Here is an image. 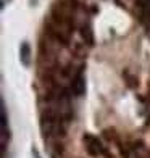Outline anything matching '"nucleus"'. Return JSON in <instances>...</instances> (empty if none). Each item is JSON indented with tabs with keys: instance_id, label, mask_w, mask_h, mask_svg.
I'll use <instances>...</instances> for the list:
<instances>
[{
	"instance_id": "f257e3e1",
	"label": "nucleus",
	"mask_w": 150,
	"mask_h": 158,
	"mask_svg": "<svg viewBox=\"0 0 150 158\" xmlns=\"http://www.w3.org/2000/svg\"><path fill=\"white\" fill-rule=\"evenodd\" d=\"M42 32L47 34L48 37L58 40L60 44H63L69 50V45L74 39L76 29L71 24L65 23V21H61L52 15H47L44 19V26H42Z\"/></svg>"
},
{
	"instance_id": "7ed1b4c3",
	"label": "nucleus",
	"mask_w": 150,
	"mask_h": 158,
	"mask_svg": "<svg viewBox=\"0 0 150 158\" xmlns=\"http://www.w3.org/2000/svg\"><path fill=\"white\" fill-rule=\"evenodd\" d=\"M76 34H77V37H79L89 48L94 45L95 35H94V27H92V23H90V24H85V26H82V27H79V29L76 31Z\"/></svg>"
},
{
	"instance_id": "423d86ee",
	"label": "nucleus",
	"mask_w": 150,
	"mask_h": 158,
	"mask_svg": "<svg viewBox=\"0 0 150 158\" xmlns=\"http://www.w3.org/2000/svg\"><path fill=\"white\" fill-rule=\"evenodd\" d=\"M21 61H23V64H26V66L31 63V47L27 42L21 44Z\"/></svg>"
},
{
	"instance_id": "f03ea898",
	"label": "nucleus",
	"mask_w": 150,
	"mask_h": 158,
	"mask_svg": "<svg viewBox=\"0 0 150 158\" xmlns=\"http://www.w3.org/2000/svg\"><path fill=\"white\" fill-rule=\"evenodd\" d=\"M82 143H84V150L85 153L92 158H110V152L105 147V143L100 140L98 137L92 134H85L82 137Z\"/></svg>"
},
{
	"instance_id": "39448f33",
	"label": "nucleus",
	"mask_w": 150,
	"mask_h": 158,
	"mask_svg": "<svg viewBox=\"0 0 150 158\" xmlns=\"http://www.w3.org/2000/svg\"><path fill=\"white\" fill-rule=\"evenodd\" d=\"M123 79H124V82H126V85L129 89H135L137 87V76H135L134 73H131V71H124L123 73Z\"/></svg>"
},
{
	"instance_id": "20e7f679",
	"label": "nucleus",
	"mask_w": 150,
	"mask_h": 158,
	"mask_svg": "<svg viewBox=\"0 0 150 158\" xmlns=\"http://www.w3.org/2000/svg\"><path fill=\"white\" fill-rule=\"evenodd\" d=\"M71 92H73L74 98H81L85 92V79H84V74H81L76 81L71 84Z\"/></svg>"
}]
</instances>
